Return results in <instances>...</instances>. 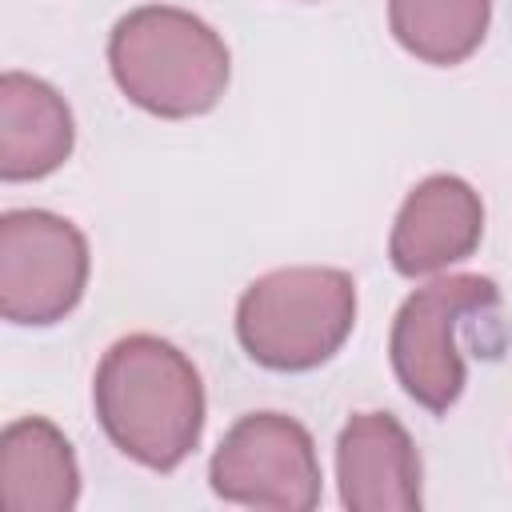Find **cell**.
Here are the masks:
<instances>
[{
	"mask_svg": "<svg viewBox=\"0 0 512 512\" xmlns=\"http://www.w3.org/2000/svg\"><path fill=\"white\" fill-rule=\"evenodd\" d=\"M80 472L68 436L44 416H20L0 436V504L8 512H68Z\"/></svg>",
	"mask_w": 512,
	"mask_h": 512,
	"instance_id": "30bf717a",
	"label": "cell"
},
{
	"mask_svg": "<svg viewBox=\"0 0 512 512\" xmlns=\"http://www.w3.org/2000/svg\"><path fill=\"white\" fill-rule=\"evenodd\" d=\"M108 68L136 108L164 120L216 108L232 72L216 28L168 4H148L116 20L108 36Z\"/></svg>",
	"mask_w": 512,
	"mask_h": 512,
	"instance_id": "7a4b0ae2",
	"label": "cell"
},
{
	"mask_svg": "<svg viewBox=\"0 0 512 512\" xmlns=\"http://www.w3.org/2000/svg\"><path fill=\"white\" fill-rule=\"evenodd\" d=\"M500 292L488 276H440L416 288L392 320V372L404 392L428 408L448 412L464 392L460 324L484 308H496Z\"/></svg>",
	"mask_w": 512,
	"mask_h": 512,
	"instance_id": "277c9868",
	"label": "cell"
},
{
	"mask_svg": "<svg viewBox=\"0 0 512 512\" xmlns=\"http://www.w3.org/2000/svg\"><path fill=\"white\" fill-rule=\"evenodd\" d=\"M212 492L228 504L308 512L320 504V460L304 424L284 412H252L228 428L208 464Z\"/></svg>",
	"mask_w": 512,
	"mask_h": 512,
	"instance_id": "8992f818",
	"label": "cell"
},
{
	"mask_svg": "<svg viewBox=\"0 0 512 512\" xmlns=\"http://www.w3.org/2000/svg\"><path fill=\"white\" fill-rule=\"evenodd\" d=\"M356 324V280L344 268H276L252 280L236 304V336L248 360L272 372H308L340 352Z\"/></svg>",
	"mask_w": 512,
	"mask_h": 512,
	"instance_id": "3957f363",
	"label": "cell"
},
{
	"mask_svg": "<svg viewBox=\"0 0 512 512\" xmlns=\"http://www.w3.org/2000/svg\"><path fill=\"white\" fill-rule=\"evenodd\" d=\"M340 500L352 512L420 508V460L404 424L388 412H356L336 440Z\"/></svg>",
	"mask_w": 512,
	"mask_h": 512,
	"instance_id": "ba28073f",
	"label": "cell"
},
{
	"mask_svg": "<svg viewBox=\"0 0 512 512\" xmlns=\"http://www.w3.org/2000/svg\"><path fill=\"white\" fill-rule=\"evenodd\" d=\"M88 284L84 232L44 208H16L0 220V312L12 324L64 320Z\"/></svg>",
	"mask_w": 512,
	"mask_h": 512,
	"instance_id": "5b68a950",
	"label": "cell"
},
{
	"mask_svg": "<svg viewBox=\"0 0 512 512\" xmlns=\"http://www.w3.org/2000/svg\"><path fill=\"white\" fill-rule=\"evenodd\" d=\"M76 128L64 96L24 72H4L0 80V176L40 180L56 172L72 152Z\"/></svg>",
	"mask_w": 512,
	"mask_h": 512,
	"instance_id": "9c48e42d",
	"label": "cell"
},
{
	"mask_svg": "<svg viewBox=\"0 0 512 512\" xmlns=\"http://www.w3.org/2000/svg\"><path fill=\"white\" fill-rule=\"evenodd\" d=\"M484 236V204L476 188L460 176H428L420 180L392 224L388 256L400 276H428L476 252Z\"/></svg>",
	"mask_w": 512,
	"mask_h": 512,
	"instance_id": "52a82bcc",
	"label": "cell"
},
{
	"mask_svg": "<svg viewBox=\"0 0 512 512\" xmlns=\"http://www.w3.org/2000/svg\"><path fill=\"white\" fill-rule=\"evenodd\" d=\"M492 20V0H388V28L424 64L468 60Z\"/></svg>",
	"mask_w": 512,
	"mask_h": 512,
	"instance_id": "8fae6325",
	"label": "cell"
},
{
	"mask_svg": "<svg viewBox=\"0 0 512 512\" xmlns=\"http://www.w3.org/2000/svg\"><path fill=\"white\" fill-rule=\"evenodd\" d=\"M108 440L152 472H172L200 440L204 384L196 364L168 340L136 332L116 340L92 384Z\"/></svg>",
	"mask_w": 512,
	"mask_h": 512,
	"instance_id": "6da1fadb",
	"label": "cell"
}]
</instances>
